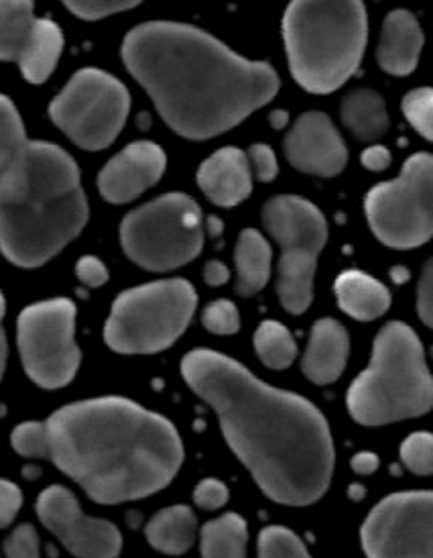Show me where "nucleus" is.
<instances>
[{
  "mask_svg": "<svg viewBox=\"0 0 433 558\" xmlns=\"http://www.w3.org/2000/svg\"><path fill=\"white\" fill-rule=\"evenodd\" d=\"M187 386L216 410L222 433L267 497L310 506L334 471L324 414L306 398L271 388L234 359L196 349L182 361Z\"/></svg>",
  "mask_w": 433,
  "mask_h": 558,
  "instance_id": "1",
  "label": "nucleus"
},
{
  "mask_svg": "<svg viewBox=\"0 0 433 558\" xmlns=\"http://www.w3.org/2000/svg\"><path fill=\"white\" fill-rule=\"evenodd\" d=\"M27 459H49L98 504H123L168 487L184 461L182 438L161 414L126 398L63 405L11 436Z\"/></svg>",
  "mask_w": 433,
  "mask_h": 558,
  "instance_id": "2",
  "label": "nucleus"
},
{
  "mask_svg": "<svg viewBox=\"0 0 433 558\" xmlns=\"http://www.w3.org/2000/svg\"><path fill=\"white\" fill-rule=\"evenodd\" d=\"M124 65L161 119L186 140H212L243 123L279 90L277 72L250 62L196 27L153 21L124 37Z\"/></svg>",
  "mask_w": 433,
  "mask_h": 558,
  "instance_id": "3",
  "label": "nucleus"
},
{
  "mask_svg": "<svg viewBox=\"0 0 433 558\" xmlns=\"http://www.w3.org/2000/svg\"><path fill=\"white\" fill-rule=\"evenodd\" d=\"M88 222L76 161L32 141L15 105L0 94V251L23 269L55 257Z\"/></svg>",
  "mask_w": 433,
  "mask_h": 558,
  "instance_id": "4",
  "label": "nucleus"
},
{
  "mask_svg": "<svg viewBox=\"0 0 433 558\" xmlns=\"http://www.w3.org/2000/svg\"><path fill=\"white\" fill-rule=\"evenodd\" d=\"M367 35V9L358 0H295L283 16L292 74L308 93L330 94L346 84Z\"/></svg>",
  "mask_w": 433,
  "mask_h": 558,
  "instance_id": "5",
  "label": "nucleus"
},
{
  "mask_svg": "<svg viewBox=\"0 0 433 558\" xmlns=\"http://www.w3.org/2000/svg\"><path fill=\"white\" fill-rule=\"evenodd\" d=\"M432 402V375L418 335L403 323H388L374 339L369 369L348 389L350 416L364 426H381L423 416Z\"/></svg>",
  "mask_w": 433,
  "mask_h": 558,
  "instance_id": "6",
  "label": "nucleus"
},
{
  "mask_svg": "<svg viewBox=\"0 0 433 558\" xmlns=\"http://www.w3.org/2000/svg\"><path fill=\"white\" fill-rule=\"evenodd\" d=\"M198 306L186 279L153 281L116 298L104 326V341L123 355H153L177 341Z\"/></svg>",
  "mask_w": 433,
  "mask_h": 558,
  "instance_id": "7",
  "label": "nucleus"
},
{
  "mask_svg": "<svg viewBox=\"0 0 433 558\" xmlns=\"http://www.w3.org/2000/svg\"><path fill=\"white\" fill-rule=\"evenodd\" d=\"M124 253L149 271L194 262L203 245L200 206L186 194H165L133 210L121 225Z\"/></svg>",
  "mask_w": 433,
  "mask_h": 558,
  "instance_id": "8",
  "label": "nucleus"
},
{
  "mask_svg": "<svg viewBox=\"0 0 433 558\" xmlns=\"http://www.w3.org/2000/svg\"><path fill=\"white\" fill-rule=\"evenodd\" d=\"M263 225L281 245L277 294L292 314L310 308L316 262L327 241V225L318 206L299 196H277L263 208Z\"/></svg>",
  "mask_w": 433,
  "mask_h": 558,
  "instance_id": "9",
  "label": "nucleus"
},
{
  "mask_svg": "<svg viewBox=\"0 0 433 558\" xmlns=\"http://www.w3.org/2000/svg\"><path fill=\"white\" fill-rule=\"evenodd\" d=\"M131 96L121 80L86 68L74 74L49 107L51 121L82 149H107L123 131Z\"/></svg>",
  "mask_w": 433,
  "mask_h": 558,
  "instance_id": "10",
  "label": "nucleus"
},
{
  "mask_svg": "<svg viewBox=\"0 0 433 558\" xmlns=\"http://www.w3.org/2000/svg\"><path fill=\"white\" fill-rule=\"evenodd\" d=\"M433 159L430 154L409 157L401 175L372 187L364 213L372 233L393 248H413L430 241Z\"/></svg>",
  "mask_w": 433,
  "mask_h": 558,
  "instance_id": "11",
  "label": "nucleus"
},
{
  "mask_svg": "<svg viewBox=\"0 0 433 558\" xmlns=\"http://www.w3.org/2000/svg\"><path fill=\"white\" fill-rule=\"evenodd\" d=\"M18 353L25 373L39 388L60 389L78 373L76 304L67 298L27 306L18 316Z\"/></svg>",
  "mask_w": 433,
  "mask_h": 558,
  "instance_id": "12",
  "label": "nucleus"
},
{
  "mask_svg": "<svg viewBox=\"0 0 433 558\" xmlns=\"http://www.w3.org/2000/svg\"><path fill=\"white\" fill-rule=\"evenodd\" d=\"M432 492L393 494L383 499L362 526L369 558H433Z\"/></svg>",
  "mask_w": 433,
  "mask_h": 558,
  "instance_id": "13",
  "label": "nucleus"
},
{
  "mask_svg": "<svg viewBox=\"0 0 433 558\" xmlns=\"http://www.w3.org/2000/svg\"><path fill=\"white\" fill-rule=\"evenodd\" d=\"M41 524L78 558H119L123 536L109 520L82 512L76 496L62 485H51L37 499Z\"/></svg>",
  "mask_w": 433,
  "mask_h": 558,
  "instance_id": "14",
  "label": "nucleus"
},
{
  "mask_svg": "<svg viewBox=\"0 0 433 558\" xmlns=\"http://www.w3.org/2000/svg\"><path fill=\"white\" fill-rule=\"evenodd\" d=\"M285 154L294 168L320 178L338 175L348 161L344 140L324 112H306L295 121Z\"/></svg>",
  "mask_w": 433,
  "mask_h": 558,
  "instance_id": "15",
  "label": "nucleus"
},
{
  "mask_svg": "<svg viewBox=\"0 0 433 558\" xmlns=\"http://www.w3.org/2000/svg\"><path fill=\"white\" fill-rule=\"evenodd\" d=\"M165 163V154L156 143H131L102 168L98 175V190L102 198L112 204L135 201L161 180Z\"/></svg>",
  "mask_w": 433,
  "mask_h": 558,
  "instance_id": "16",
  "label": "nucleus"
},
{
  "mask_svg": "<svg viewBox=\"0 0 433 558\" xmlns=\"http://www.w3.org/2000/svg\"><path fill=\"white\" fill-rule=\"evenodd\" d=\"M198 184L216 206L231 208L247 201L252 190V170L247 154L236 147L220 149L201 163Z\"/></svg>",
  "mask_w": 433,
  "mask_h": 558,
  "instance_id": "17",
  "label": "nucleus"
},
{
  "mask_svg": "<svg viewBox=\"0 0 433 558\" xmlns=\"http://www.w3.org/2000/svg\"><path fill=\"white\" fill-rule=\"evenodd\" d=\"M348 332L334 318H322L311 328L310 344L301 369L318 386H327L341 377L348 361Z\"/></svg>",
  "mask_w": 433,
  "mask_h": 558,
  "instance_id": "18",
  "label": "nucleus"
},
{
  "mask_svg": "<svg viewBox=\"0 0 433 558\" xmlns=\"http://www.w3.org/2000/svg\"><path fill=\"white\" fill-rule=\"evenodd\" d=\"M423 33L409 11L388 13L376 51L379 65L391 76H409L419 62Z\"/></svg>",
  "mask_w": 433,
  "mask_h": 558,
  "instance_id": "19",
  "label": "nucleus"
},
{
  "mask_svg": "<svg viewBox=\"0 0 433 558\" xmlns=\"http://www.w3.org/2000/svg\"><path fill=\"white\" fill-rule=\"evenodd\" d=\"M342 311L360 323L383 316L391 306L387 288L362 271H344L334 283Z\"/></svg>",
  "mask_w": 433,
  "mask_h": 558,
  "instance_id": "20",
  "label": "nucleus"
},
{
  "mask_svg": "<svg viewBox=\"0 0 433 558\" xmlns=\"http://www.w3.org/2000/svg\"><path fill=\"white\" fill-rule=\"evenodd\" d=\"M198 520L187 506H171L153 515L145 527L149 544L163 555H184L196 541Z\"/></svg>",
  "mask_w": 433,
  "mask_h": 558,
  "instance_id": "21",
  "label": "nucleus"
},
{
  "mask_svg": "<svg viewBox=\"0 0 433 558\" xmlns=\"http://www.w3.org/2000/svg\"><path fill=\"white\" fill-rule=\"evenodd\" d=\"M236 292L240 295L259 294L271 276V247L259 231L247 229L240 234L236 251Z\"/></svg>",
  "mask_w": 433,
  "mask_h": 558,
  "instance_id": "22",
  "label": "nucleus"
},
{
  "mask_svg": "<svg viewBox=\"0 0 433 558\" xmlns=\"http://www.w3.org/2000/svg\"><path fill=\"white\" fill-rule=\"evenodd\" d=\"M33 2L0 0V62H21L37 27Z\"/></svg>",
  "mask_w": 433,
  "mask_h": 558,
  "instance_id": "23",
  "label": "nucleus"
},
{
  "mask_svg": "<svg viewBox=\"0 0 433 558\" xmlns=\"http://www.w3.org/2000/svg\"><path fill=\"white\" fill-rule=\"evenodd\" d=\"M342 123L360 141H376L387 133L385 100L369 88H358L342 102Z\"/></svg>",
  "mask_w": 433,
  "mask_h": 558,
  "instance_id": "24",
  "label": "nucleus"
},
{
  "mask_svg": "<svg viewBox=\"0 0 433 558\" xmlns=\"http://www.w3.org/2000/svg\"><path fill=\"white\" fill-rule=\"evenodd\" d=\"M62 49V29L51 19H39L33 33L32 44L18 62L25 80H29L33 84L46 82L60 62Z\"/></svg>",
  "mask_w": 433,
  "mask_h": 558,
  "instance_id": "25",
  "label": "nucleus"
},
{
  "mask_svg": "<svg viewBox=\"0 0 433 558\" xmlns=\"http://www.w3.org/2000/svg\"><path fill=\"white\" fill-rule=\"evenodd\" d=\"M201 558H247L248 527L238 513H224L201 527Z\"/></svg>",
  "mask_w": 433,
  "mask_h": 558,
  "instance_id": "26",
  "label": "nucleus"
},
{
  "mask_svg": "<svg viewBox=\"0 0 433 558\" xmlns=\"http://www.w3.org/2000/svg\"><path fill=\"white\" fill-rule=\"evenodd\" d=\"M257 355L271 369H285L297 357V344L292 332L275 320H264L255 332Z\"/></svg>",
  "mask_w": 433,
  "mask_h": 558,
  "instance_id": "27",
  "label": "nucleus"
},
{
  "mask_svg": "<svg viewBox=\"0 0 433 558\" xmlns=\"http://www.w3.org/2000/svg\"><path fill=\"white\" fill-rule=\"evenodd\" d=\"M259 558H311L301 538L283 526L264 527L259 536Z\"/></svg>",
  "mask_w": 433,
  "mask_h": 558,
  "instance_id": "28",
  "label": "nucleus"
},
{
  "mask_svg": "<svg viewBox=\"0 0 433 558\" xmlns=\"http://www.w3.org/2000/svg\"><path fill=\"white\" fill-rule=\"evenodd\" d=\"M432 88H418L407 94L403 100V112L411 126L421 133L425 140H432Z\"/></svg>",
  "mask_w": 433,
  "mask_h": 558,
  "instance_id": "29",
  "label": "nucleus"
},
{
  "mask_svg": "<svg viewBox=\"0 0 433 558\" xmlns=\"http://www.w3.org/2000/svg\"><path fill=\"white\" fill-rule=\"evenodd\" d=\"M433 438L430 433L407 436L401 445V461L416 475H430L433 471Z\"/></svg>",
  "mask_w": 433,
  "mask_h": 558,
  "instance_id": "30",
  "label": "nucleus"
},
{
  "mask_svg": "<svg viewBox=\"0 0 433 558\" xmlns=\"http://www.w3.org/2000/svg\"><path fill=\"white\" fill-rule=\"evenodd\" d=\"M201 325L214 335H234L240 328V314L231 300H216L201 312Z\"/></svg>",
  "mask_w": 433,
  "mask_h": 558,
  "instance_id": "31",
  "label": "nucleus"
},
{
  "mask_svg": "<svg viewBox=\"0 0 433 558\" xmlns=\"http://www.w3.org/2000/svg\"><path fill=\"white\" fill-rule=\"evenodd\" d=\"M39 534L32 524H21L4 541V558H39Z\"/></svg>",
  "mask_w": 433,
  "mask_h": 558,
  "instance_id": "32",
  "label": "nucleus"
},
{
  "mask_svg": "<svg viewBox=\"0 0 433 558\" xmlns=\"http://www.w3.org/2000/svg\"><path fill=\"white\" fill-rule=\"evenodd\" d=\"M65 7L79 16V19H86V21H98V19H104V16L114 15V13H121L126 9H133L137 7V2H124V0H88V2H72L67 0Z\"/></svg>",
  "mask_w": 433,
  "mask_h": 558,
  "instance_id": "33",
  "label": "nucleus"
},
{
  "mask_svg": "<svg viewBox=\"0 0 433 558\" xmlns=\"http://www.w3.org/2000/svg\"><path fill=\"white\" fill-rule=\"evenodd\" d=\"M228 487L218 480H203L194 492V501L201 510H220L228 501Z\"/></svg>",
  "mask_w": 433,
  "mask_h": 558,
  "instance_id": "34",
  "label": "nucleus"
},
{
  "mask_svg": "<svg viewBox=\"0 0 433 558\" xmlns=\"http://www.w3.org/2000/svg\"><path fill=\"white\" fill-rule=\"evenodd\" d=\"M248 163H250V168L255 170L257 180H261V182H271V180L277 178V157L273 154V149L267 147L263 143L250 147V159H248Z\"/></svg>",
  "mask_w": 433,
  "mask_h": 558,
  "instance_id": "35",
  "label": "nucleus"
},
{
  "mask_svg": "<svg viewBox=\"0 0 433 558\" xmlns=\"http://www.w3.org/2000/svg\"><path fill=\"white\" fill-rule=\"evenodd\" d=\"M23 506V494L13 481L0 480V527L11 526Z\"/></svg>",
  "mask_w": 433,
  "mask_h": 558,
  "instance_id": "36",
  "label": "nucleus"
},
{
  "mask_svg": "<svg viewBox=\"0 0 433 558\" xmlns=\"http://www.w3.org/2000/svg\"><path fill=\"white\" fill-rule=\"evenodd\" d=\"M76 274H78L79 281L88 288H100L109 281L107 265L102 264L98 257H92V255H86V257L79 259L78 265H76Z\"/></svg>",
  "mask_w": 433,
  "mask_h": 558,
  "instance_id": "37",
  "label": "nucleus"
},
{
  "mask_svg": "<svg viewBox=\"0 0 433 558\" xmlns=\"http://www.w3.org/2000/svg\"><path fill=\"white\" fill-rule=\"evenodd\" d=\"M418 311L421 320L425 326H432L433 314V278H432V264L425 265L423 274H421V281L418 288Z\"/></svg>",
  "mask_w": 433,
  "mask_h": 558,
  "instance_id": "38",
  "label": "nucleus"
},
{
  "mask_svg": "<svg viewBox=\"0 0 433 558\" xmlns=\"http://www.w3.org/2000/svg\"><path fill=\"white\" fill-rule=\"evenodd\" d=\"M362 166L372 171L387 170L388 166H391V151H388L387 147L372 145L362 154Z\"/></svg>",
  "mask_w": 433,
  "mask_h": 558,
  "instance_id": "39",
  "label": "nucleus"
},
{
  "mask_svg": "<svg viewBox=\"0 0 433 558\" xmlns=\"http://www.w3.org/2000/svg\"><path fill=\"white\" fill-rule=\"evenodd\" d=\"M350 465L358 475H371L379 469V457L374 452H358Z\"/></svg>",
  "mask_w": 433,
  "mask_h": 558,
  "instance_id": "40",
  "label": "nucleus"
},
{
  "mask_svg": "<svg viewBox=\"0 0 433 558\" xmlns=\"http://www.w3.org/2000/svg\"><path fill=\"white\" fill-rule=\"evenodd\" d=\"M206 281L210 283V286H222V283H226L228 279H231V271H228V267L224 264H220V262H210V264L206 265Z\"/></svg>",
  "mask_w": 433,
  "mask_h": 558,
  "instance_id": "41",
  "label": "nucleus"
},
{
  "mask_svg": "<svg viewBox=\"0 0 433 558\" xmlns=\"http://www.w3.org/2000/svg\"><path fill=\"white\" fill-rule=\"evenodd\" d=\"M2 316H4V298L0 294V379H2L4 365H7V337H4V328H2Z\"/></svg>",
  "mask_w": 433,
  "mask_h": 558,
  "instance_id": "42",
  "label": "nucleus"
},
{
  "mask_svg": "<svg viewBox=\"0 0 433 558\" xmlns=\"http://www.w3.org/2000/svg\"><path fill=\"white\" fill-rule=\"evenodd\" d=\"M206 229H208V233L212 234V236H218V234H222V231H224V225H222L220 218L210 217L206 220Z\"/></svg>",
  "mask_w": 433,
  "mask_h": 558,
  "instance_id": "43",
  "label": "nucleus"
},
{
  "mask_svg": "<svg viewBox=\"0 0 433 558\" xmlns=\"http://www.w3.org/2000/svg\"><path fill=\"white\" fill-rule=\"evenodd\" d=\"M287 119H289V117H287L285 110H273V112H271V124H273L275 129H283V126L287 124Z\"/></svg>",
  "mask_w": 433,
  "mask_h": 558,
  "instance_id": "44",
  "label": "nucleus"
},
{
  "mask_svg": "<svg viewBox=\"0 0 433 558\" xmlns=\"http://www.w3.org/2000/svg\"><path fill=\"white\" fill-rule=\"evenodd\" d=\"M391 278L395 279V283H405L409 279V271L405 267H393Z\"/></svg>",
  "mask_w": 433,
  "mask_h": 558,
  "instance_id": "45",
  "label": "nucleus"
}]
</instances>
